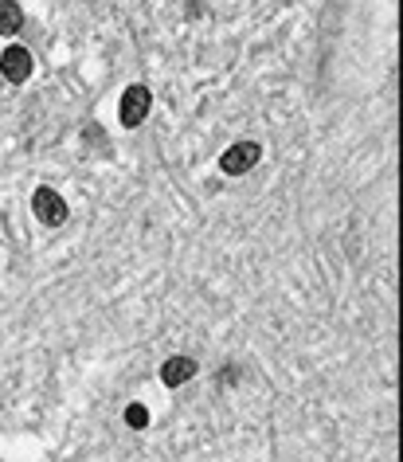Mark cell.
Masks as SVG:
<instances>
[{"label":"cell","mask_w":403,"mask_h":462,"mask_svg":"<svg viewBox=\"0 0 403 462\" xmlns=\"http://www.w3.org/2000/svg\"><path fill=\"white\" fill-rule=\"evenodd\" d=\"M118 118H122V126L126 129H137L145 118H149V106H153V94H149V86L145 83H134V86H126V94H122V102H118Z\"/></svg>","instance_id":"cell-1"},{"label":"cell","mask_w":403,"mask_h":462,"mask_svg":"<svg viewBox=\"0 0 403 462\" xmlns=\"http://www.w3.org/2000/svg\"><path fill=\"white\" fill-rule=\"evenodd\" d=\"M262 157L259 142H235L231 149H223V157H219V168H223L227 177H243L247 168H255Z\"/></svg>","instance_id":"cell-2"},{"label":"cell","mask_w":403,"mask_h":462,"mask_svg":"<svg viewBox=\"0 0 403 462\" xmlns=\"http://www.w3.org/2000/svg\"><path fill=\"white\" fill-rule=\"evenodd\" d=\"M32 208H35V216H40V224H47V227L67 224V200H63L55 188H35Z\"/></svg>","instance_id":"cell-3"},{"label":"cell","mask_w":403,"mask_h":462,"mask_svg":"<svg viewBox=\"0 0 403 462\" xmlns=\"http://www.w3.org/2000/svg\"><path fill=\"white\" fill-rule=\"evenodd\" d=\"M0 75L8 79V83H24V79L32 75V55H28L20 43L4 47V55H0Z\"/></svg>","instance_id":"cell-4"},{"label":"cell","mask_w":403,"mask_h":462,"mask_svg":"<svg viewBox=\"0 0 403 462\" xmlns=\"http://www.w3.org/2000/svg\"><path fill=\"white\" fill-rule=\"evenodd\" d=\"M192 376H196V361H192V357H168V361L160 364V380H165L168 388L188 384Z\"/></svg>","instance_id":"cell-5"},{"label":"cell","mask_w":403,"mask_h":462,"mask_svg":"<svg viewBox=\"0 0 403 462\" xmlns=\"http://www.w3.org/2000/svg\"><path fill=\"white\" fill-rule=\"evenodd\" d=\"M24 28V12L12 0H0V35H16Z\"/></svg>","instance_id":"cell-6"},{"label":"cell","mask_w":403,"mask_h":462,"mask_svg":"<svg viewBox=\"0 0 403 462\" xmlns=\"http://www.w3.org/2000/svg\"><path fill=\"white\" fill-rule=\"evenodd\" d=\"M126 423L134 431L149 427V408H145V403H129V408H126Z\"/></svg>","instance_id":"cell-7"}]
</instances>
